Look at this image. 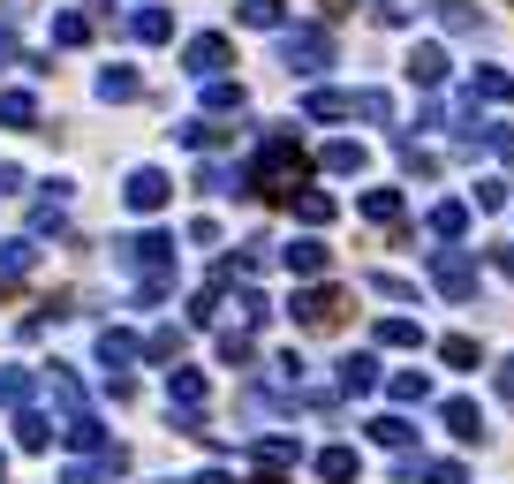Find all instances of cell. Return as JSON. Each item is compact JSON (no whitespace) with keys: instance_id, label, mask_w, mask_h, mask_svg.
Wrapping results in <instances>:
<instances>
[{"instance_id":"cell-1","label":"cell","mask_w":514,"mask_h":484,"mask_svg":"<svg viewBox=\"0 0 514 484\" xmlns=\"http://www.w3.org/2000/svg\"><path fill=\"white\" fill-rule=\"evenodd\" d=\"M295 190H303V144H295V137H273L265 152H257L250 197H265V205H295Z\"/></svg>"},{"instance_id":"cell-2","label":"cell","mask_w":514,"mask_h":484,"mask_svg":"<svg viewBox=\"0 0 514 484\" xmlns=\"http://www.w3.org/2000/svg\"><path fill=\"white\" fill-rule=\"evenodd\" d=\"M295 318H303L310 333H333V326H348V295L341 288H310V295H295Z\"/></svg>"},{"instance_id":"cell-3","label":"cell","mask_w":514,"mask_h":484,"mask_svg":"<svg viewBox=\"0 0 514 484\" xmlns=\"http://www.w3.org/2000/svg\"><path fill=\"white\" fill-rule=\"evenodd\" d=\"M318 61H333V38H326V31H303V38H288V69H295V76H310Z\"/></svg>"},{"instance_id":"cell-4","label":"cell","mask_w":514,"mask_h":484,"mask_svg":"<svg viewBox=\"0 0 514 484\" xmlns=\"http://www.w3.org/2000/svg\"><path fill=\"white\" fill-rule=\"evenodd\" d=\"M129 205H137V212H159V205H167V174H159V167L129 174Z\"/></svg>"},{"instance_id":"cell-5","label":"cell","mask_w":514,"mask_h":484,"mask_svg":"<svg viewBox=\"0 0 514 484\" xmlns=\"http://www.w3.org/2000/svg\"><path fill=\"white\" fill-rule=\"evenodd\" d=\"M189 69H197V76H220L227 69V38H189Z\"/></svg>"},{"instance_id":"cell-6","label":"cell","mask_w":514,"mask_h":484,"mask_svg":"<svg viewBox=\"0 0 514 484\" xmlns=\"http://www.w3.org/2000/svg\"><path fill=\"white\" fill-rule=\"evenodd\" d=\"M431 273H439V288H446V295H469V288H477L469 258H446V250H439V265H431Z\"/></svg>"},{"instance_id":"cell-7","label":"cell","mask_w":514,"mask_h":484,"mask_svg":"<svg viewBox=\"0 0 514 484\" xmlns=\"http://www.w3.org/2000/svg\"><path fill=\"white\" fill-rule=\"evenodd\" d=\"M129 31H137L144 46H159V38H174V16H167V8H137V16H129Z\"/></svg>"},{"instance_id":"cell-8","label":"cell","mask_w":514,"mask_h":484,"mask_svg":"<svg viewBox=\"0 0 514 484\" xmlns=\"http://www.w3.org/2000/svg\"><path fill=\"white\" fill-rule=\"evenodd\" d=\"M0 121H8V129H31V121H38V99H31V91H0Z\"/></svg>"},{"instance_id":"cell-9","label":"cell","mask_w":514,"mask_h":484,"mask_svg":"<svg viewBox=\"0 0 514 484\" xmlns=\"http://www.w3.org/2000/svg\"><path fill=\"white\" fill-rule=\"evenodd\" d=\"M371 439H378V447H394V454H409V447H416V432L401 424V416H378V424H371Z\"/></svg>"},{"instance_id":"cell-10","label":"cell","mask_w":514,"mask_h":484,"mask_svg":"<svg viewBox=\"0 0 514 484\" xmlns=\"http://www.w3.org/2000/svg\"><path fill=\"white\" fill-rule=\"evenodd\" d=\"M409 76H416V84H439V76H446V53L439 46H416L409 53Z\"/></svg>"},{"instance_id":"cell-11","label":"cell","mask_w":514,"mask_h":484,"mask_svg":"<svg viewBox=\"0 0 514 484\" xmlns=\"http://www.w3.org/2000/svg\"><path fill=\"white\" fill-rule=\"evenodd\" d=\"M318 477L348 484V477H356V454H348V447H326V454H318Z\"/></svg>"},{"instance_id":"cell-12","label":"cell","mask_w":514,"mask_h":484,"mask_svg":"<svg viewBox=\"0 0 514 484\" xmlns=\"http://www.w3.org/2000/svg\"><path fill=\"white\" fill-rule=\"evenodd\" d=\"M446 432H454V439H484V432H477V409H469V401H446Z\"/></svg>"},{"instance_id":"cell-13","label":"cell","mask_w":514,"mask_h":484,"mask_svg":"<svg viewBox=\"0 0 514 484\" xmlns=\"http://www.w3.org/2000/svg\"><path fill=\"white\" fill-rule=\"evenodd\" d=\"M197 401H205V379H197V371H174V409H197Z\"/></svg>"},{"instance_id":"cell-14","label":"cell","mask_w":514,"mask_h":484,"mask_svg":"<svg viewBox=\"0 0 514 484\" xmlns=\"http://www.w3.org/2000/svg\"><path fill=\"white\" fill-rule=\"evenodd\" d=\"M137 91H144V84H137L129 69H106V76H99V99H137Z\"/></svg>"},{"instance_id":"cell-15","label":"cell","mask_w":514,"mask_h":484,"mask_svg":"<svg viewBox=\"0 0 514 484\" xmlns=\"http://www.w3.org/2000/svg\"><path fill=\"white\" fill-rule=\"evenodd\" d=\"M46 439H53V424H46V416H16V447H46Z\"/></svg>"},{"instance_id":"cell-16","label":"cell","mask_w":514,"mask_h":484,"mask_svg":"<svg viewBox=\"0 0 514 484\" xmlns=\"http://www.w3.org/2000/svg\"><path fill=\"white\" fill-rule=\"evenodd\" d=\"M242 23H250V31H273V23H280V0H242Z\"/></svg>"},{"instance_id":"cell-17","label":"cell","mask_w":514,"mask_h":484,"mask_svg":"<svg viewBox=\"0 0 514 484\" xmlns=\"http://www.w3.org/2000/svg\"><path fill=\"white\" fill-rule=\"evenodd\" d=\"M23 401H31V379H23V371H0V409H23Z\"/></svg>"},{"instance_id":"cell-18","label":"cell","mask_w":514,"mask_h":484,"mask_svg":"<svg viewBox=\"0 0 514 484\" xmlns=\"http://www.w3.org/2000/svg\"><path fill=\"white\" fill-rule=\"evenodd\" d=\"M99 356H106V363H114V371H121V363L137 356V341H129V333H99Z\"/></svg>"},{"instance_id":"cell-19","label":"cell","mask_w":514,"mask_h":484,"mask_svg":"<svg viewBox=\"0 0 514 484\" xmlns=\"http://www.w3.org/2000/svg\"><path fill=\"white\" fill-rule=\"evenodd\" d=\"M288 265H295V273H318V265H326V242H295Z\"/></svg>"},{"instance_id":"cell-20","label":"cell","mask_w":514,"mask_h":484,"mask_svg":"<svg viewBox=\"0 0 514 484\" xmlns=\"http://www.w3.org/2000/svg\"><path fill=\"white\" fill-rule=\"evenodd\" d=\"M363 212H371V220H401V197L394 190H371V197H363Z\"/></svg>"},{"instance_id":"cell-21","label":"cell","mask_w":514,"mask_h":484,"mask_svg":"<svg viewBox=\"0 0 514 484\" xmlns=\"http://www.w3.org/2000/svg\"><path fill=\"white\" fill-rule=\"evenodd\" d=\"M53 38H61V46H84V38H91V16H61V23H53Z\"/></svg>"},{"instance_id":"cell-22","label":"cell","mask_w":514,"mask_h":484,"mask_svg":"<svg viewBox=\"0 0 514 484\" xmlns=\"http://www.w3.org/2000/svg\"><path fill=\"white\" fill-rule=\"evenodd\" d=\"M326 167H333V174H356V167H363V144H333Z\"/></svg>"},{"instance_id":"cell-23","label":"cell","mask_w":514,"mask_h":484,"mask_svg":"<svg viewBox=\"0 0 514 484\" xmlns=\"http://www.w3.org/2000/svg\"><path fill=\"white\" fill-rule=\"evenodd\" d=\"M416 477H424V484H469L454 462H416Z\"/></svg>"},{"instance_id":"cell-24","label":"cell","mask_w":514,"mask_h":484,"mask_svg":"<svg viewBox=\"0 0 514 484\" xmlns=\"http://www.w3.org/2000/svg\"><path fill=\"white\" fill-rule=\"evenodd\" d=\"M431 227H439V235H462L469 212H462V205H439V212H431Z\"/></svg>"},{"instance_id":"cell-25","label":"cell","mask_w":514,"mask_h":484,"mask_svg":"<svg viewBox=\"0 0 514 484\" xmlns=\"http://www.w3.org/2000/svg\"><path fill=\"white\" fill-rule=\"evenodd\" d=\"M341 386H348V394H363V386H371V363L348 356V363H341Z\"/></svg>"},{"instance_id":"cell-26","label":"cell","mask_w":514,"mask_h":484,"mask_svg":"<svg viewBox=\"0 0 514 484\" xmlns=\"http://www.w3.org/2000/svg\"><path fill=\"white\" fill-rule=\"evenodd\" d=\"M378 341H386V348H416V326H409V318H394V326H378Z\"/></svg>"},{"instance_id":"cell-27","label":"cell","mask_w":514,"mask_h":484,"mask_svg":"<svg viewBox=\"0 0 514 484\" xmlns=\"http://www.w3.org/2000/svg\"><path fill=\"white\" fill-rule=\"evenodd\" d=\"M16 190H23V174H16V167H0V197H16Z\"/></svg>"},{"instance_id":"cell-28","label":"cell","mask_w":514,"mask_h":484,"mask_svg":"<svg viewBox=\"0 0 514 484\" xmlns=\"http://www.w3.org/2000/svg\"><path fill=\"white\" fill-rule=\"evenodd\" d=\"M499 401H514V363H499Z\"/></svg>"},{"instance_id":"cell-29","label":"cell","mask_w":514,"mask_h":484,"mask_svg":"<svg viewBox=\"0 0 514 484\" xmlns=\"http://www.w3.org/2000/svg\"><path fill=\"white\" fill-rule=\"evenodd\" d=\"M492 258H499V273H507V280H514V250H492Z\"/></svg>"},{"instance_id":"cell-30","label":"cell","mask_w":514,"mask_h":484,"mask_svg":"<svg viewBox=\"0 0 514 484\" xmlns=\"http://www.w3.org/2000/svg\"><path fill=\"white\" fill-rule=\"evenodd\" d=\"M0 477H8V454H0Z\"/></svg>"}]
</instances>
